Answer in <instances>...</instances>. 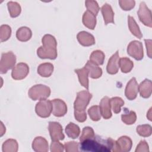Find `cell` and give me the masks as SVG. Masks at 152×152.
I'll return each mask as SVG.
<instances>
[{
    "mask_svg": "<svg viewBox=\"0 0 152 152\" xmlns=\"http://www.w3.org/2000/svg\"><path fill=\"white\" fill-rule=\"evenodd\" d=\"M116 141L111 138H103L99 135L86 139L80 142V148L83 151L110 152L115 145Z\"/></svg>",
    "mask_w": 152,
    "mask_h": 152,
    "instance_id": "cell-1",
    "label": "cell"
},
{
    "mask_svg": "<svg viewBox=\"0 0 152 152\" xmlns=\"http://www.w3.org/2000/svg\"><path fill=\"white\" fill-rule=\"evenodd\" d=\"M92 94L87 90H83L78 92L77 97L74 103V116L79 122H84L87 119L86 109L88 106Z\"/></svg>",
    "mask_w": 152,
    "mask_h": 152,
    "instance_id": "cell-2",
    "label": "cell"
},
{
    "mask_svg": "<svg viewBox=\"0 0 152 152\" xmlns=\"http://www.w3.org/2000/svg\"><path fill=\"white\" fill-rule=\"evenodd\" d=\"M43 45L37 50V55L41 59H55L57 57V42L54 36L45 34L42 39Z\"/></svg>",
    "mask_w": 152,
    "mask_h": 152,
    "instance_id": "cell-3",
    "label": "cell"
},
{
    "mask_svg": "<svg viewBox=\"0 0 152 152\" xmlns=\"http://www.w3.org/2000/svg\"><path fill=\"white\" fill-rule=\"evenodd\" d=\"M50 94L49 87L43 84H36L31 87L28 92L29 97L33 100H41L46 99Z\"/></svg>",
    "mask_w": 152,
    "mask_h": 152,
    "instance_id": "cell-4",
    "label": "cell"
},
{
    "mask_svg": "<svg viewBox=\"0 0 152 152\" xmlns=\"http://www.w3.org/2000/svg\"><path fill=\"white\" fill-rule=\"evenodd\" d=\"M16 62V56L12 52L3 53L0 61V72L5 74L9 69H12Z\"/></svg>",
    "mask_w": 152,
    "mask_h": 152,
    "instance_id": "cell-5",
    "label": "cell"
},
{
    "mask_svg": "<svg viewBox=\"0 0 152 152\" xmlns=\"http://www.w3.org/2000/svg\"><path fill=\"white\" fill-rule=\"evenodd\" d=\"M52 101L44 99L39 102L35 107V111L38 116L41 118H48L52 112Z\"/></svg>",
    "mask_w": 152,
    "mask_h": 152,
    "instance_id": "cell-6",
    "label": "cell"
},
{
    "mask_svg": "<svg viewBox=\"0 0 152 152\" xmlns=\"http://www.w3.org/2000/svg\"><path fill=\"white\" fill-rule=\"evenodd\" d=\"M128 54L137 61H140L143 58V47L141 42L133 40L129 43L127 48Z\"/></svg>",
    "mask_w": 152,
    "mask_h": 152,
    "instance_id": "cell-7",
    "label": "cell"
},
{
    "mask_svg": "<svg viewBox=\"0 0 152 152\" xmlns=\"http://www.w3.org/2000/svg\"><path fill=\"white\" fill-rule=\"evenodd\" d=\"M137 14L142 24L149 27H152L151 12L144 2L140 3Z\"/></svg>",
    "mask_w": 152,
    "mask_h": 152,
    "instance_id": "cell-8",
    "label": "cell"
},
{
    "mask_svg": "<svg viewBox=\"0 0 152 152\" xmlns=\"http://www.w3.org/2000/svg\"><path fill=\"white\" fill-rule=\"evenodd\" d=\"M132 145V142L129 137L122 136L116 141L112 151L113 152H128L131 150Z\"/></svg>",
    "mask_w": 152,
    "mask_h": 152,
    "instance_id": "cell-9",
    "label": "cell"
},
{
    "mask_svg": "<svg viewBox=\"0 0 152 152\" xmlns=\"http://www.w3.org/2000/svg\"><path fill=\"white\" fill-rule=\"evenodd\" d=\"M49 134L52 141L63 140L65 135L61 125L57 122H49L48 126Z\"/></svg>",
    "mask_w": 152,
    "mask_h": 152,
    "instance_id": "cell-10",
    "label": "cell"
},
{
    "mask_svg": "<svg viewBox=\"0 0 152 152\" xmlns=\"http://www.w3.org/2000/svg\"><path fill=\"white\" fill-rule=\"evenodd\" d=\"M29 72L28 65L24 62L18 63L12 70L11 76L14 80H21L26 77Z\"/></svg>",
    "mask_w": 152,
    "mask_h": 152,
    "instance_id": "cell-11",
    "label": "cell"
},
{
    "mask_svg": "<svg viewBox=\"0 0 152 152\" xmlns=\"http://www.w3.org/2000/svg\"><path fill=\"white\" fill-rule=\"evenodd\" d=\"M138 92V84L135 77L132 78L129 82L127 83L125 90V95L126 97L129 100H134L137 96Z\"/></svg>",
    "mask_w": 152,
    "mask_h": 152,
    "instance_id": "cell-12",
    "label": "cell"
},
{
    "mask_svg": "<svg viewBox=\"0 0 152 152\" xmlns=\"http://www.w3.org/2000/svg\"><path fill=\"white\" fill-rule=\"evenodd\" d=\"M53 109L52 113L56 117H62L67 112V106L65 102L59 99H55L52 101Z\"/></svg>",
    "mask_w": 152,
    "mask_h": 152,
    "instance_id": "cell-13",
    "label": "cell"
},
{
    "mask_svg": "<svg viewBox=\"0 0 152 152\" xmlns=\"http://www.w3.org/2000/svg\"><path fill=\"white\" fill-rule=\"evenodd\" d=\"M119 56L118 51H116L109 59L106 66V70L109 74H115L118 72L119 68Z\"/></svg>",
    "mask_w": 152,
    "mask_h": 152,
    "instance_id": "cell-14",
    "label": "cell"
},
{
    "mask_svg": "<svg viewBox=\"0 0 152 152\" xmlns=\"http://www.w3.org/2000/svg\"><path fill=\"white\" fill-rule=\"evenodd\" d=\"M77 38L80 44L84 46H90L95 44L94 36L85 31L79 32L77 36Z\"/></svg>",
    "mask_w": 152,
    "mask_h": 152,
    "instance_id": "cell-15",
    "label": "cell"
},
{
    "mask_svg": "<svg viewBox=\"0 0 152 152\" xmlns=\"http://www.w3.org/2000/svg\"><path fill=\"white\" fill-rule=\"evenodd\" d=\"M99 108L101 115L104 119H108L112 117L111 107L109 103V98L107 96H104L102 98L100 102Z\"/></svg>",
    "mask_w": 152,
    "mask_h": 152,
    "instance_id": "cell-16",
    "label": "cell"
},
{
    "mask_svg": "<svg viewBox=\"0 0 152 152\" xmlns=\"http://www.w3.org/2000/svg\"><path fill=\"white\" fill-rule=\"evenodd\" d=\"M32 148L37 152H47L49 145L47 140L42 137H37L32 143Z\"/></svg>",
    "mask_w": 152,
    "mask_h": 152,
    "instance_id": "cell-17",
    "label": "cell"
},
{
    "mask_svg": "<svg viewBox=\"0 0 152 152\" xmlns=\"http://www.w3.org/2000/svg\"><path fill=\"white\" fill-rule=\"evenodd\" d=\"M101 11L106 25L109 23H114V12L109 4H104L101 8Z\"/></svg>",
    "mask_w": 152,
    "mask_h": 152,
    "instance_id": "cell-18",
    "label": "cell"
},
{
    "mask_svg": "<svg viewBox=\"0 0 152 152\" xmlns=\"http://www.w3.org/2000/svg\"><path fill=\"white\" fill-rule=\"evenodd\" d=\"M151 81L145 79L138 86V91L140 96L143 98H148L151 94Z\"/></svg>",
    "mask_w": 152,
    "mask_h": 152,
    "instance_id": "cell-19",
    "label": "cell"
},
{
    "mask_svg": "<svg viewBox=\"0 0 152 152\" xmlns=\"http://www.w3.org/2000/svg\"><path fill=\"white\" fill-rule=\"evenodd\" d=\"M88 71L90 77L94 79H97L100 78L102 75V69L101 68L98 66V65L91 62L90 61H88L85 65Z\"/></svg>",
    "mask_w": 152,
    "mask_h": 152,
    "instance_id": "cell-20",
    "label": "cell"
},
{
    "mask_svg": "<svg viewBox=\"0 0 152 152\" xmlns=\"http://www.w3.org/2000/svg\"><path fill=\"white\" fill-rule=\"evenodd\" d=\"M75 72L78 75V80L80 83L85 87L87 90L89 88V82H88V71L86 67H83L81 69H75Z\"/></svg>",
    "mask_w": 152,
    "mask_h": 152,
    "instance_id": "cell-21",
    "label": "cell"
},
{
    "mask_svg": "<svg viewBox=\"0 0 152 152\" xmlns=\"http://www.w3.org/2000/svg\"><path fill=\"white\" fill-rule=\"evenodd\" d=\"M83 23L88 28L93 30L96 25V17L93 14L87 10L83 15Z\"/></svg>",
    "mask_w": 152,
    "mask_h": 152,
    "instance_id": "cell-22",
    "label": "cell"
},
{
    "mask_svg": "<svg viewBox=\"0 0 152 152\" xmlns=\"http://www.w3.org/2000/svg\"><path fill=\"white\" fill-rule=\"evenodd\" d=\"M53 71V65L49 62L41 64L37 68V73L43 77H50Z\"/></svg>",
    "mask_w": 152,
    "mask_h": 152,
    "instance_id": "cell-23",
    "label": "cell"
},
{
    "mask_svg": "<svg viewBox=\"0 0 152 152\" xmlns=\"http://www.w3.org/2000/svg\"><path fill=\"white\" fill-rule=\"evenodd\" d=\"M31 36V30L27 27H21L16 32V37L21 42H27L30 39Z\"/></svg>",
    "mask_w": 152,
    "mask_h": 152,
    "instance_id": "cell-24",
    "label": "cell"
},
{
    "mask_svg": "<svg viewBox=\"0 0 152 152\" xmlns=\"http://www.w3.org/2000/svg\"><path fill=\"white\" fill-rule=\"evenodd\" d=\"M128 27L130 30V31L132 33V34L135 36L138 39H141L142 37V34L141 33V31L140 29L139 26L137 24L134 18L130 16H128Z\"/></svg>",
    "mask_w": 152,
    "mask_h": 152,
    "instance_id": "cell-25",
    "label": "cell"
},
{
    "mask_svg": "<svg viewBox=\"0 0 152 152\" xmlns=\"http://www.w3.org/2000/svg\"><path fill=\"white\" fill-rule=\"evenodd\" d=\"M65 133L68 137L75 139L78 138L80 134V129L77 125L72 122H70L65 128Z\"/></svg>",
    "mask_w": 152,
    "mask_h": 152,
    "instance_id": "cell-26",
    "label": "cell"
},
{
    "mask_svg": "<svg viewBox=\"0 0 152 152\" xmlns=\"http://www.w3.org/2000/svg\"><path fill=\"white\" fill-rule=\"evenodd\" d=\"M105 55L104 53L100 50L93 51L90 56V61L97 65H101L103 64Z\"/></svg>",
    "mask_w": 152,
    "mask_h": 152,
    "instance_id": "cell-27",
    "label": "cell"
},
{
    "mask_svg": "<svg viewBox=\"0 0 152 152\" xmlns=\"http://www.w3.org/2000/svg\"><path fill=\"white\" fill-rule=\"evenodd\" d=\"M111 109L115 113H119L121 110V107L124 104V101L119 97H114L109 99Z\"/></svg>",
    "mask_w": 152,
    "mask_h": 152,
    "instance_id": "cell-28",
    "label": "cell"
},
{
    "mask_svg": "<svg viewBox=\"0 0 152 152\" xmlns=\"http://www.w3.org/2000/svg\"><path fill=\"white\" fill-rule=\"evenodd\" d=\"M18 143L15 140L8 139L2 144V151L17 152L18 151Z\"/></svg>",
    "mask_w": 152,
    "mask_h": 152,
    "instance_id": "cell-29",
    "label": "cell"
},
{
    "mask_svg": "<svg viewBox=\"0 0 152 152\" xmlns=\"http://www.w3.org/2000/svg\"><path fill=\"white\" fill-rule=\"evenodd\" d=\"M119 67L124 73L129 72L134 67L133 62L128 58H122L119 59Z\"/></svg>",
    "mask_w": 152,
    "mask_h": 152,
    "instance_id": "cell-30",
    "label": "cell"
},
{
    "mask_svg": "<svg viewBox=\"0 0 152 152\" xmlns=\"http://www.w3.org/2000/svg\"><path fill=\"white\" fill-rule=\"evenodd\" d=\"M7 7L10 14V16L12 18L17 17L21 12V8L20 4L17 2L10 1L7 3Z\"/></svg>",
    "mask_w": 152,
    "mask_h": 152,
    "instance_id": "cell-31",
    "label": "cell"
},
{
    "mask_svg": "<svg viewBox=\"0 0 152 152\" xmlns=\"http://www.w3.org/2000/svg\"><path fill=\"white\" fill-rule=\"evenodd\" d=\"M137 132L141 137H147L151 135L152 128L151 125L148 124H144L138 125L136 129Z\"/></svg>",
    "mask_w": 152,
    "mask_h": 152,
    "instance_id": "cell-32",
    "label": "cell"
},
{
    "mask_svg": "<svg viewBox=\"0 0 152 152\" xmlns=\"http://www.w3.org/2000/svg\"><path fill=\"white\" fill-rule=\"evenodd\" d=\"M121 119L126 125H132L137 120V115L135 112L131 110L127 113H123L121 115Z\"/></svg>",
    "mask_w": 152,
    "mask_h": 152,
    "instance_id": "cell-33",
    "label": "cell"
},
{
    "mask_svg": "<svg viewBox=\"0 0 152 152\" xmlns=\"http://www.w3.org/2000/svg\"><path fill=\"white\" fill-rule=\"evenodd\" d=\"M11 34V28L7 24H3L0 27V40L1 42L7 41Z\"/></svg>",
    "mask_w": 152,
    "mask_h": 152,
    "instance_id": "cell-34",
    "label": "cell"
},
{
    "mask_svg": "<svg viewBox=\"0 0 152 152\" xmlns=\"http://www.w3.org/2000/svg\"><path fill=\"white\" fill-rule=\"evenodd\" d=\"M88 113L90 116V118L93 121H98L101 118L100 108L97 105H94L90 107L88 110Z\"/></svg>",
    "mask_w": 152,
    "mask_h": 152,
    "instance_id": "cell-35",
    "label": "cell"
},
{
    "mask_svg": "<svg viewBox=\"0 0 152 152\" xmlns=\"http://www.w3.org/2000/svg\"><path fill=\"white\" fill-rule=\"evenodd\" d=\"M85 5L87 9V11L93 14L95 16L97 15L99 11L100 8L97 2L96 1H93V0L86 1Z\"/></svg>",
    "mask_w": 152,
    "mask_h": 152,
    "instance_id": "cell-36",
    "label": "cell"
},
{
    "mask_svg": "<svg viewBox=\"0 0 152 152\" xmlns=\"http://www.w3.org/2000/svg\"><path fill=\"white\" fill-rule=\"evenodd\" d=\"M94 135H95L93 129L90 126H86L83 129L82 134L80 137V141L81 142L86 139L91 138Z\"/></svg>",
    "mask_w": 152,
    "mask_h": 152,
    "instance_id": "cell-37",
    "label": "cell"
},
{
    "mask_svg": "<svg viewBox=\"0 0 152 152\" xmlns=\"http://www.w3.org/2000/svg\"><path fill=\"white\" fill-rule=\"evenodd\" d=\"M119 4L123 10L129 11L134 7L135 2L134 0H120Z\"/></svg>",
    "mask_w": 152,
    "mask_h": 152,
    "instance_id": "cell-38",
    "label": "cell"
},
{
    "mask_svg": "<svg viewBox=\"0 0 152 152\" xmlns=\"http://www.w3.org/2000/svg\"><path fill=\"white\" fill-rule=\"evenodd\" d=\"M78 143L75 141H69L64 144V148L66 152L78 151Z\"/></svg>",
    "mask_w": 152,
    "mask_h": 152,
    "instance_id": "cell-39",
    "label": "cell"
},
{
    "mask_svg": "<svg viewBox=\"0 0 152 152\" xmlns=\"http://www.w3.org/2000/svg\"><path fill=\"white\" fill-rule=\"evenodd\" d=\"M64 150V145L59 141H52L50 144L52 152H62Z\"/></svg>",
    "mask_w": 152,
    "mask_h": 152,
    "instance_id": "cell-40",
    "label": "cell"
},
{
    "mask_svg": "<svg viewBox=\"0 0 152 152\" xmlns=\"http://www.w3.org/2000/svg\"><path fill=\"white\" fill-rule=\"evenodd\" d=\"M135 152H141V151H149V147L147 142L145 140H141L139 144L137 145V148L135 150Z\"/></svg>",
    "mask_w": 152,
    "mask_h": 152,
    "instance_id": "cell-41",
    "label": "cell"
},
{
    "mask_svg": "<svg viewBox=\"0 0 152 152\" xmlns=\"http://www.w3.org/2000/svg\"><path fill=\"white\" fill-rule=\"evenodd\" d=\"M145 43L147 50V55L149 58H151V40L145 39Z\"/></svg>",
    "mask_w": 152,
    "mask_h": 152,
    "instance_id": "cell-42",
    "label": "cell"
},
{
    "mask_svg": "<svg viewBox=\"0 0 152 152\" xmlns=\"http://www.w3.org/2000/svg\"><path fill=\"white\" fill-rule=\"evenodd\" d=\"M6 129H5V126L4 125L3 123L2 122H1V130H0V136L2 137L5 132Z\"/></svg>",
    "mask_w": 152,
    "mask_h": 152,
    "instance_id": "cell-43",
    "label": "cell"
},
{
    "mask_svg": "<svg viewBox=\"0 0 152 152\" xmlns=\"http://www.w3.org/2000/svg\"><path fill=\"white\" fill-rule=\"evenodd\" d=\"M151 108H150V110H149V111H148V112L147 113V117L148 118V119L151 121Z\"/></svg>",
    "mask_w": 152,
    "mask_h": 152,
    "instance_id": "cell-44",
    "label": "cell"
}]
</instances>
